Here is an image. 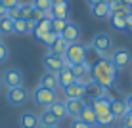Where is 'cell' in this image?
Masks as SVG:
<instances>
[{
  "instance_id": "cell-1",
  "label": "cell",
  "mask_w": 132,
  "mask_h": 128,
  "mask_svg": "<svg viewBox=\"0 0 132 128\" xmlns=\"http://www.w3.org/2000/svg\"><path fill=\"white\" fill-rule=\"evenodd\" d=\"M90 73H92V79L96 80L98 84H102L103 88H113L119 71L111 65L109 59H98V61L90 67Z\"/></svg>"
},
{
  "instance_id": "cell-2",
  "label": "cell",
  "mask_w": 132,
  "mask_h": 128,
  "mask_svg": "<svg viewBox=\"0 0 132 128\" xmlns=\"http://www.w3.org/2000/svg\"><path fill=\"white\" fill-rule=\"evenodd\" d=\"M90 46L96 50V54L102 59H109V56L113 54L115 50V42H113V36L107 35V33H96L90 42Z\"/></svg>"
},
{
  "instance_id": "cell-3",
  "label": "cell",
  "mask_w": 132,
  "mask_h": 128,
  "mask_svg": "<svg viewBox=\"0 0 132 128\" xmlns=\"http://www.w3.org/2000/svg\"><path fill=\"white\" fill-rule=\"evenodd\" d=\"M109 61H111V65L115 67L117 71L128 69L132 65V52L128 48H115L113 54L109 56Z\"/></svg>"
},
{
  "instance_id": "cell-4",
  "label": "cell",
  "mask_w": 132,
  "mask_h": 128,
  "mask_svg": "<svg viewBox=\"0 0 132 128\" xmlns=\"http://www.w3.org/2000/svg\"><path fill=\"white\" fill-rule=\"evenodd\" d=\"M86 57H88V48H86V44H69V48H67L65 52V61H69L71 65H77V63H84Z\"/></svg>"
},
{
  "instance_id": "cell-5",
  "label": "cell",
  "mask_w": 132,
  "mask_h": 128,
  "mask_svg": "<svg viewBox=\"0 0 132 128\" xmlns=\"http://www.w3.org/2000/svg\"><path fill=\"white\" fill-rule=\"evenodd\" d=\"M33 99H35V103L40 105V107L48 109L54 101H57V96H56L54 90H48V88L38 86V88H35V92H33Z\"/></svg>"
},
{
  "instance_id": "cell-6",
  "label": "cell",
  "mask_w": 132,
  "mask_h": 128,
  "mask_svg": "<svg viewBox=\"0 0 132 128\" xmlns=\"http://www.w3.org/2000/svg\"><path fill=\"white\" fill-rule=\"evenodd\" d=\"M42 63H44V67H46V71L50 73H57V71H61L65 65H69L71 67V63L69 61H65V56H56V54H46L42 59Z\"/></svg>"
},
{
  "instance_id": "cell-7",
  "label": "cell",
  "mask_w": 132,
  "mask_h": 128,
  "mask_svg": "<svg viewBox=\"0 0 132 128\" xmlns=\"http://www.w3.org/2000/svg\"><path fill=\"white\" fill-rule=\"evenodd\" d=\"M0 80L6 88H19V86H23V73L19 69H8L4 71Z\"/></svg>"
},
{
  "instance_id": "cell-8",
  "label": "cell",
  "mask_w": 132,
  "mask_h": 128,
  "mask_svg": "<svg viewBox=\"0 0 132 128\" xmlns=\"http://www.w3.org/2000/svg\"><path fill=\"white\" fill-rule=\"evenodd\" d=\"M111 99H113V98H109V96H103V98L92 99L88 105L94 109V111H96V115H98V118H100V117L107 115V113H111V109H109V103H111Z\"/></svg>"
},
{
  "instance_id": "cell-9",
  "label": "cell",
  "mask_w": 132,
  "mask_h": 128,
  "mask_svg": "<svg viewBox=\"0 0 132 128\" xmlns=\"http://www.w3.org/2000/svg\"><path fill=\"white\" fill-rule=\"evenodd\" d=\"M6 98L12 105H23L27 101V98H29V94H27V90L23 86H19V88H8Z\"/></svg>"
},
{
  "instance_id": "cell-10",
  "label": "cell",
  "mask_w": 132,
  "mask_h": 128,
  "mask_svg": "<svg viewBox=\"0 0 132 128\" xmlns=\"http://www.w3.org/2000/svg\"><path fill=\"white\" fill-rule=\"evenodd\" d=\"M60 36L65 40L67 44H75V42H79V40H80V27L77 23H71V21H69V25L63 29V33Z\"/></svg>"
},
{
  "instance_id": "cell-11",
  "label": "cell",
  "mask_w": 132,
  "mask_h": 128,
  "mask_svg": "<svg viewBox=\"0 0 132 128\" xmlns=\"http://www.w3.org/2000/svg\"><path fill=\"white\" fill-rule=\"evenodd\" d=\"M19 126L21 128H40V117L35 111H23L19 115Z\"/></svg>"
},
{
  "instance_id": "cell-12",
  "label": "cell",
  "mask_w": 132,
  "mask_h": 128,
  "mask_svg": "<svg viewBox=\"0 0 132 128\" xmlns=\"http://www.w3.org/2000/svg\"><path fill=\"white\" fill-rule=\"evenodd\" d=\"M63 94L67 96V99H84L86 98V86L80 82H73L71 86L63 88Z\"/></svg>"
},
{
  "instance_id": "cell-13",
  "label": "cell",
  "mask_w": 132,
  "mask_h": 128,
  "mask_svg": "<svg viewBox=\"0 0 132 128\" xmlns=\"http://www.w3.org/2000/svg\"><path fill=\"white\" fill-rule=\"evenodd\" d=\"M84 107H86V101H84V99H65L67 117H71V118H79V115L82 113Z\"/></svg>"
},
{
  "instance_id": "cell-14",
  "label": "cell",
  "mask_w": 132,
  "mask_h": 128,
  "mask_svg": "<svg viewBox=\"0 0 132 128\" xmlns=\"http://www.w3.org/2000/svg\"><path fill=\"white\" fill-rule=\"evenodd\" d=\"M109 109H111V115L117 118V122H119L121 118H125V117H126V113H128L125 99H119V98L111 99V103H109Z\"/></svg>"
},
{
  "instance_id": "cell-15",
  "label": "cell",
  "mask_w": 132,
  "mask_h": 128,
  "mask_svg": "<svg viewBox=\"0 0 132 128\" xmlns=\"http://www.w3.org/2000/svg\"><path fill=\"white\" fill-rule=\"evenodd\" d=\"M86 96H88L90 101H92V99H98V98H103V96H107V88H103L96 80H90L88 84H86Z\"/></svg>"
},
{
  "instance_id": "cell-16",
  "label": "cell",
  "mask_w": 132,
  "mask_h": 128,
  "mask_svg": "<svg viewBox=\"0 0 132 128\" xmlns=\"http://www.w3.org/2000/svg\"><path fill=\"white\" fill-rule=\"evenodd\" d=\"M35 25H36V21L33 19H17V21H13V35H31L35 31Z\"/></svg>"
},
{
  "instance_id": "cell-17",
  "label": "cell",
  "mask_w": 132,
  "mask_h": 128,
  "mask_svg": "<svg viewBox=\"0 0 132 128\" xmlns=\"http://www.w3.org/2000/svg\"><path fill=\"white\" fill-rule=\"evenodd\" d=\"M56 75H57V86H60L61 90L67 88V86H71L73 82H77L75 76H73V73H71V67L69 65H65L61 71H57Z\"/></svg>"
},
{
  "instance_id": "cell-18",
  "label": "cell",
  "mask_w": 132,
  "mask_h": 128,
  "mask_svg": "<svg viewBox=\"0 0 132 128\" xmlns=\"http://www.w3.org/2000/svg\"><path fill=\"white\" fill-rule=\"evenodd\" d=\"M52 31V17H42V19H38L36 21V25H35V31H33V35L36 36V38H42L46 33H50Z\"/></svg>"
},
{
  "instance_id": "cell-19",
  "label": "cell",
  "mask_w": 132,
  "mask_h": 128,
  "mask_svg": "<svg viewBox=\"0 0 132 128\" xmlns=\"http://www.w3.org/2000/svg\"><path fill=\"white\" fill-rule=\"evenodd\" d=\"M40 126H46V128H57L60 126V118L54 115L50 109H42V113H40Z\"/></svg>"
},
{
  "instance_id": "cell-20",
  "label": "cell",
  "mask_w": 132,
  "mask_h": 128,
  "mask_svg": "<svg viewBox=\"0 0 132 128\" xmlns=\"http://www.w3.org/2000/svg\"><path fill=\"white\" fill-rule=\"evenodd\" d=\"M79 118H80L82 122H86L88 126H92V128L98 126V115H96V111H94L88 103H86V107L82 109V113L79 115Z\"/></svg>"
},
{
  "instance_id": "cell-21",
  "label": "cell",
  "mask_w": 132,
  "mask_h": 128,
  "mask_svg": "<svg viewBox=\"0 0 132 128\" xmlns=\"http://www.w3.org/2000/svg\"><path fill=\"white\" fill-rule=\"evenodd\" d=\"M128 13H132V10L128 6L121 2V0H115V2L109 4V15H119V17H126Z\"/></svg>"
},
{
  "instance_id": "cell-22",
  "label": "cell",
  "mask_w": 132,
  "mask_h": 128,
  "mask_svg": "<svg viewBox=\"0 0 132 128\" xmlns=\"http://www.w3.org/2000/svg\"><path fill=\"white\" fill-rule=\"evenodd\" d=\"M90 10H92V17L94 19H107L109 17V4L107 2H98L96 6H90Z\"/></svg>"
},
{
  "instance_id": "cell-23",
  "label": "cell",
  "mask_w": 132,
  "mask_h": 128,
  "mask_svg": "<svg viewBox=\"0 0 132 128\" xmlns=\"http://www.w3.org/2000/svg\"><path fill=\"white\" fill-rule=\"evenodd\" d=\"M38 86H42V88H48V90H54L56 92L57 90V75L56 73H44L42 76H40V84Z\"/></svg>"
},
{
  "instance_id": "cell-24",
  "label": "cell",
  "mask_w": 132,
  "mask_h": 128,
  "mask_svg": "<svg viewBox=\"0 0 132 128\" xmlns=\"http://www.w3.org/2000/svg\"><path fill=\"white\" fill-rule=\"evenodd\" d=\"M67 13H69L67 4H52V8H50V12H46V15L57 17V19H67Z\"/></svg>"
},
{
  "instance_id": "cell-25",
  "label": "cell",
  "mask_w": 132,
  "mask_h": 128,
  "mask_svg": "<svg viewBox=\"0 0 132 128\" xmlns=\"http://www.w3.org/2000/svg\"><path fill=\"white\" fill-rule=\"evenodd\" d=\"M67 48H69V44H67L61 36H57L56 42H54L52 46H48V52H50V54H56V56H65Z\"/></svg>"
},
{
  "instance_id": "cell-26",
  "label": "cell",
  "mask_w": 132,
  "mask_h": 128,
  "mask_svg": "<svg viewBox=\"0 0 132 128\" xmlns=\"http://www.w3.org/2000/svg\"><path fill=\"white\" fill-rule=\"evenodd\" d=\"M109 21H111V27L119 33H126L128 31V23H126V17H119V15H109Z\"/></svg>"
},
{
  "instance_id": "cell-27",
  "label": "cell",
  "mask_w": 132,
  "mask_h": 128,
  "mask_svg": "<svg viewBox=\"0 0 132 128\" xmlns=\"http://www.w3.org/2000/svg\"><path fill=\"white\" fill-rule=\"evenodd\" d=\"M50 111H52L54 113V115H56L57 118H60V121H61V118H65L67 117V109H65V101H60V99H57V101H54L52 105H50Z\"/></svg>"
},
{
  "instance_id": "cell-28",
  "label": "cell",
  "mask_w": 132,
  "mask_h": 128,
  "mask_svg": "<svg viewBox=\"0 0 132 128\" xmlns=\"http://www.w3.org/2000/svg\"><path fill=\"white\" fill-rule=\"evenodd\" d=\"M0 35H13V19L8 15L0 17Z\"/></svg>"
},
{
  "instance_id": "cell-29",
  "label": "cell",
  "mask_w": 132,
  "mask_h": 128,
  "mask_svg": "<svg viewBox=\"0 0 132 128\" xmlns=\"http://www.w3.org/2000/svg\"><path fill=\"white\" fill-rule=\"evenodd\" d=\"M69 25V19H57V17H52V31L60 36L63 33V29Z\"/></svg>"
},
{
  "instance_id": "cell-30",
  "label": "cell",
  "mask_w": 132,
  "mask_h": 128,
  "mask_svg": "<svg viewBox=\"0 0 132 128\" xmlns=\"http://www.w3.org/2000/svg\"><path fill=\"white\" fill-rule=\"evenodd\" d=\"M31 6L35 8V10H40V12H50V8H52V0H33L31 2Z\"/></svg>"
},
{
  "instance_id": "cell-31",
  "label": "cell",
  "mask_w": 132,
  "mask_h": 128,
  "mask_svg": "<svg viewBox=\"0 0 132 128\" xmlns=\"http://www.w3.org/2000/svg\"><path fill=\"white\" fill-rule=\"evenodd\" d=\"M33 15H35V8L31 4H21V17L29 21V19H33Z\"/></svg>"
},
{
  "instance_id": "cell-32",
  "label": "cell",
  "mask_w": 132,
  "mask_h": 128,
  "mask_svg": "<svg viewBox=\"0 0 132 128\" xmlns=\"http://www.w3.org/2000/svg\"><path fill=\"white\" fill-rule=\"evenodd\" d=\"M56 38H57V35L54 33V31H50V33H46V35L42 36V38H40V42L46 44V46H52V44L56 42Z\"/></svg>"
},
{
  "instance_id": "cell-33",
  "label": "cell",
  "mask_w": 132,
  "mask_h": 128,
  "mask_svg": "<svg viewBox=\"0 0 132 128\" xmlns=\"http://www.w3.org/2000/svg\"><path fill=\"white\" fill-rule=\"evenodd\" d=\"M8 17L13 19V21L23 19V17H21V4H19V6H15V8H12V10H8Z\"/></svg>"
},
{
  "instance_id": "cell-34",
  "label": "cell",
  "mask_w": 132,
  "mask_h": 128,
  "mask_svg": "<svg viewBox=\"0 0 132 128\" xmlns=\"http://www.w3.org/2000/svg\"><path fill=\"white\" fill-rule=\"evenodd\" d=\"M119 128H132V113H126V117L119 121Z\"/></svg>"
},
{
  "instance_id": "cell-35",
  "label": "cell",
  "mask_w": 132,
  "mask_h": 128,
  "mask_svg": "<svg viewBox=\"0 0 132 128\" xmlns=\"http://www.w3.org/2000/svg\"><path fill=\"white\" fill-rule=\"evenodd\" d=\"M8 57H10V50L4 42H0V63H4Z\"/></svg>"
},
{
  "instance_id": "cell-36",
  "label": "cell",
  "mask_w": 132,
  "mask_h": 128,
  "mask_svg": "<svg viewBox=\"0 0 132 128\" xmlns=\"http://www.w3.org/2000/svg\"><path fill=\"white\" fill-rule=\"evenodd\" d=\"M2 2V6L6 8V10H12V8H15V6H19V0H0Z\"/></svg>"
},
{
  "instance_id": "cell-37",
  "label": "cell",
  "mask_w": 132,
  "mask_h": 128,
  "mask_svg": "<svg viewBox=\"0 0 132 128\" xmlns=\"http://www.w3.org/2000/svg\"><path fill=\"white\" fill-rule=\"evenodd\" d=\"M71 128H92V126H88L86 122L80 121V118H73L71 121Z\"/></svg>"
},
{
  "instance_id": "cell-38",
  "label": "cell",
  "mask_w": 132,
  "mask_h": 128,
  "mask_svg": "<svg viewBox=\"0 0 132 128\" xmlns=\"http://www.w3.org/2000/svg\"><path fill=\"white\" fill-rule=\"evenodd\" d=\"M125 103H126V109H128V113H132V92H130V94H126Z\"/></svg>"
},
{
  "instance_id": "cell-39",
  "label": "cell",
  "mask_w": 132,
  "mask_h": 128,
  "mask_svg": "<svg viewBox=\"0 0 132 128\" xmlns=\"http://www.w3.org/2000/svg\"><path fill=\"white\" fill-rule=\"evenodd\" d=\"M126 23H128V33L132 35V13H128V15H126Z\"/></svg>"
},
{
  "instance_id": "cell-40",
  "label": "cell",
  "mask_w": 132,
  "mask_h": 128,
  "mask_svg": "<svg viewBox=\"0 0 132 128\" xmlns=\"http://www.w3.org/2000/svg\"><path fill=\"white\" fill-rule=\"evenodd\" d=\"M4 15H8V10L2 6V2H0V17H4Z\"/></svg>"
},
{
  "instance_id": "cell-41",
  "label": "cell",
  "mask_w": 132,
  "mask_h": 128,
  "mask_svg": "<svg viewBox=\"0 0 132 128\" xmlns=\"http://www.w3.org/2000/svg\"><path fill=\"white\" fill-rule=\"evenodd\" d=\"M121 2H122V4H125V6H128V8H130V10H132V0H121Z\"/></svg>"
},
{
  "instance_id": "cell-42",
  "label": "cell",
  "mask_w": 132,
  "mask_h": 128,
  "mask_svg": "<svg viewBox=\"0 0 132 128\" xmlns=\"http://www.w3.org/2000/svg\"><path fill=\"white\" fill-rule=\"evenodd\" d=\"M86 2H88V6H96V4L102 2V0H86Z\"/></svg>"
},
{
  "instance_id": "cell-43",
  "label": "cell",
  "mask_w": 132,
  "mask_h": 128,
  "mask_svg": "<svg viewBox=\"0 0 132 128\" xmlns=\"http://www.w3.org/2000/svg\"><path fill=\"white\" fill-rule=\"evenodd\" d=\"M69 0H52V4H67Z\"/></svg>"
},
{
  "instance_id": "cell-44",
  "label": "cell",
  "mask_w": 132,
  "mask_h": 128,
  "mask_svg": "<svg viewBox=\"0 0 132 128\" xmlns=\"http://www.w3.org/2000/svg\"><path fill=\"white\" fill-rule=\"evenodd\" d=\"M0 42H2V35H0Z\"/></svg>"
},
{
  "instance_id": "cell-45",
  "label": "cell",
  "mask_w": 132,
  "mask_h": 128,
  "mask_svg": "<svg viewBox=\"0 0 132 128\" xmlns=\"http://www.w3.org/2000/svg\"><path fill=\"white\" fill-rule=\"evenodd\" d=\"M0 84H2V80H0Z\"/></svg>"
},
{
  "instance_id": "cell-46",
  "label": "cell",
  "mask_w": 132,
  "mask_h": 128,
  "mask_svg": "<svg viewBox=\"0 0 132 128\" xmlns=\"http://www.w3.org/2000/svg\"><path fill=\"white\" fill-rule=\"evenodd\" d=\"M42 128H46V126H42Z\"/></svg>"
}]
</instances>
